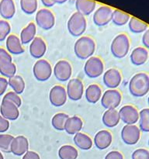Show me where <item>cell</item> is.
Returning <instances> with one entry per match:
<instances>
[{
	"label": "cell",
	"instance_id": "6da1fadb",
	"mask_svg": "<svg viewBox=\"0 0 149 159\" xmlns=\"http://www.w3.org/2000/svg\"><path fill=\"white\" fill-rule=\"evenodd\" d=\"M129 92L135 97H143L149 92V75L144 72L134 75L129 82Z\"/></svg>",
	"mask_w": 149,
	"mask_h": 159
},
{
	"label": "cell",
	"instance_id": "7a4b0ae2",
	"mask_svg": "<svg viewBox=\"0 0 149 159\" xmlns=\"http://www.w3.org/2000/svg\"><path fill=\"white\" fill-rule=\"evenodd\" d=\"M96 51V43L92 37H81L78 39L74 45V52L76 57L82 60L89 58Z\"/></svg>",
	"mask_w": 149,
	"mask_h": 159
},
{
	"label": "cell",
	"instance_id": "3957f363",
	"mask_svg": "<svg viewBox=\"0 0 149 159\" xmlns=\"http://www.w3.org/2000/svg\"><path fill=\"white\" fill-rule=\"evenodd\" d=\"M130 39L125 34H120L114 37L110 45L112 54L116 58H124L129 52Z\"/></svg>",
	"mask_w": 149,
	"mask_h": 159
},
{
	"label": "cell",
	"instance_id": "277c9868",
	"mask_svg": "<svg viewBox=\"0 0 149 159\" xmlns=\"http://www.w3.org/2000/svg\"><path fill=\"white\" fill-rule=\"evenodd\" d=\"M68 32L73 37H80L85 33L87 27L85 16L76 12L71 16L67 24Z\"/></svg>",
	"mask_w": 149,
	"mask_h": 159
},
{
	"label": "cell",
	"instance_id": "5b68a950",
	"mask_svg": "<svg viewBox=\"0 0 149 159\" xmlns=\"http://www.w3.org/2000/svg\"><path fill=\"white\" fill-rule=\"evenodd\" d=\"M104 64L99 57L92 56L84 65L85 74L91 79H96L103 74Z\"/></svg>",
	"mask_w": 149,
	"mask_h": 159
},
{
	"label": "cell",
	"instance_id": "8992f818",
	"mask_svg": "<svg viewBox=\"0 0 149 159\" xmlns=\"http://www.w3.org/2000/svg\"><path fill=\"white\" fill-rule=\"evenodd\" d=\"M53 69L51 64L45 59H39L33 67L34 78L39 82H45L51 78Z\"/></svg>",
	"mask_w": 149,
	"mask_h": 159
},
{
	"label": "cell",
	"instance_id": "52a82bcc",
	"mask_svg": "<svg viewBox=\"0 0 149 159\" xmlns=\"http://www.w3.org/2000/svg\"><path fill=\"white\" fill-rule=\"evenodd\" d=\"M101 105L106 110L116 109L120 104L122 95L116 89H108L101 97Z\"/></svg>",
	"mask_w": 149,
	"mask_h": 159
},
{
	"label": "cell",
	"instance_id": "ba28073f",
	"mask_svg": "<svg viewBox=\"0 0 149 159\" xmlns=\"http://www.w3.org/2000/svg\"><path fill=\"white\" fill-rule=\"evenodd\" d=\"M35 20L37 26L45 30H51L55 24V17L54 13L47 9H41L37 11Z\"/></svg>",
	"mask_w": 149,
	"mask_h": 159
},
{
	"label": "cell",
	"instance_id": "9c48e42d",
	"mask_svg": "<svg viewBox=\"0 0 149 159\" xmlns=\"http://www.w3.org/2000/svg\"><path fill=\"white\" fill-rule=\"evenodd\" d=\"M53 72L57 80L60 82H66L71 79L72 67L68 61L60 60L54 65Z\"/></svg>",
	"mask_w": 149,
	"mask_h": 159
},
{
	"label": "cell",
	"instance_id": "30bf717a",
	"mask_svg": "<svg viewBox=\"0 0 149 159\" xmlns=\"http://www.w3.org/2000/svg\"><path fill=\"white\" fill-rule=\"evenodd\" d=\"M141 138V130L138 127L133 125H125L121 130V139L128 145H133L139 141Z\"/></svg>",
	"mask_w": 149,
	"mask_h": 159
},
{
	"label": "cell",
	"instance_id": "8fae6325",
	"mask_svg": "<svg viewBox=\"0 0 149 159\" xmlns=\"http://www.w3.org/2000/svg\"><path fill=\"white\" fill-rule=\"evenodd\" d=\"M66 89L61 85H54L49 93V100L51 105L55 107H60L65 105L67 102Z\"/></svg>",
	"mask_w": 149,
	"mask_h": 159
},
{
	"label": "cell",
	"instance_id": "7c38bea8",
	"mask_svg": "<svg viewBox=\"0 0 149 159\" xmlns=\"http://www.w3.org/2000/svg\"><path fill=\"white\" fill-rule=\"evenodd\" d=\"M67 96L72 101H78L82 98L84 93V85L79 79H71L67 85Z\"/></svg>",
	"mask_w": 149,
	"mask_h": 159
},
{
	"label": "cell",
	"instance_id": "4fadbf2b",
	"mask_svg": "<svg viewBox=\"0 0 149 159\" xmlns=\"http://www.w3.org/2000/svg\"><path fill=\"white\" fill-rule=\"evenodd\" d=\"M120 120L126 125H133L139 120V112L136 107L132 105H126L121 107L119 110Z\"/></svg>",
	"mask_w": 149,
	"mask_h": 159
},
{
	"label": "cell",
	"instance_id": "5bb4252c",
	"mask_svg": "<svg viewBox=\"0 0 149 159\" xmlns=\"http://www.w3.org/2000/svg\"><path fill=\"white\" fill-rule=\"evenodd\" d=\"M113 10L107 6H100L93 15V22L98 26H103L112 20Z\"/></svg>",
	"mask_w": 149,
	"mask_h": 159
},
{
	"label": "cell",
	"instance_id": "9a60e30c",
	"mask_svg": "<svg viewBox=\"0 0 149 159\" xmlns=\"http://www.w3.org/2000/svg\"><path fill=\"white\" fill-rule=\"evenodd\" d=\"M0 114L8 120H16L20 116L19 107L13 102L8 100H2L0 105Z\"/></svg>",
	"mask_w": 149,
	"mask_h": 159
},
{
	"label": "cell",
	"instance_id": "2e32d148",
	"mask_svg": "<svg viewBox=\"0 0 149 159\" xmlns=\"http://www.w3.org/2000/svg\"><path fill=\"white\" fill-rule=\"evenodd\" d=\"M104 85L110 89H115L117 88L122 81V75L116 68H110L103 74L102 77Z\"/></svg>",
	"mask_w": 149,
	"mask_h": 159
},
{
	"label": "cell",
	"instance_id": "e0dca14e",
	"mask_svg": "<svg viewBox=\"0 0 149 159\" xmlns=\"http://www.w3.org/2000/svg\"><path fill=\"white\" fill-rule=\"evenodd\" d=\"M29 151V141L26 137L20 135L13 138L11 144V152L16 156H22Z\"/></svg>",
	"mask_w": 149,
	"mask_h": 159
},
{
	"label": "cell",
	"instance_id": "ac0fdd59",
	"mask_svg": "<svg viewBox=\"0 0 149 159\" xmlns=\"http://www.w3.org/2000/svg\"><path fill=\"white\" fill-rule=\"evenodd\" d=\"M29 51L30 55L36 59H40L47 51V44L40 37H36L29 44Z\"/></svg>",
	"mask_w": 149,
	"mask_h": 159
},
{
	"label": "cell",
	"instance_id": "d6986e66",
	"mask_svg": "<svg viewBox=\"0 0 149 159\" xmlns=\"http://www.w3.org/2000/svg\"><path fill=\"white\" fill-rule=\"evenodd\" d=\"M113 136L109 130H102L96 133L94 137V144L99 150H105L112 144Z\"/></svg>",
	"mask_w": 149,
	"mask_h": 159
},
{
	"label": "cell",
	"instance_id": "ffe728a7",
	"mask_svg": "<svg viewBox=\"0 0 149 159\" xmlns=\"http://www.w3.org/2000/svg\"><path fill=\"white\" fill-rule=\"evenodd\" d=\"M6 51L12 55H19L24 52L21 40L15 34H9L6 38Z\"/></svg>",
	"mask_w": 149,
	"mask_h": 159
},
{
	"label": "cell",
	"instance_id": "44dd1931",
	"mask_svg": "<svg viewBox=\"0 0 149 159\" xmlns=\"http://www.w3.org/2000/svg\"><path fill=\"white\" fill-rule=\"evenodd\" d=\"M148 51L145 48L138 47L130 54V61L136 66H140L146 63L148 59Z\"/></svg>",
	"mask_w": 149,
	"mask_h": 159
},
{
	"label": "cell",
	"instance_id": "7402d4cb",
	"mask_svg": "<svg viewBox=\"0 0 149 159\" xmlns=\"http://www.w3.org/2000/svg\"><path fill=\"white\" fill-rule=\"evenodd\" d=\"M102 124L109 128L115 127L118 125V124L120 121L119 111L116 110V109L106 110L102 114Z\"/></svg>",
	"mask_w": 149,
	"mask_h": 159
},
{
	"label": "cell",
	"instance_id": "603a6c76",
	"mask_svg": "<svg viewBox=\"0 0 149 159\" xmlns=\"http://www.w3.org/2000/svg\"><path fill=\"white\" fill-rule=\"evenodd\" d=\"M83 127V121L79 116H69L65 125V130L70 135L79 133Z\"/></svg>",
	"mask_w": 149,
	"mask_h": 159
},
{
	"label": "cell",
	"instance_id": "cb8c5ba5",
	"mask_svg": "<svg viewBox=\"0 0 149 159\" xmlns=\"http://www.w3.org/2000/svg\"><path fill=\"white\" fill-rule=\"evenodd\" d=\"M36 34H37L36 24L34 23H29L20 32V39L22 44H27L31 43V41L36 37Z\"/></svg>",
	"mask_w": 149,
	"mask_h": 159
},
{
	"label": "cell",
	"instance_id": "d4e9b609",
	"mask_svg": "<svg viewBox=\"0 0 149 159\" xmlns=\"http://www.w3.org/2000/svg\"><path fill=\"white\" fill-rule=\"evenodd\" d=\"M73 141H74V144L81 150L88 151L93 147V141L92 138L88 135L82 133V132H79V133L74 134Z\"/></svg>",
	"mask_w": 149,
	"mask_h": 159
},
{
	"label": "cell",
	"instance_id": "484cf974",
	"mask_svg": "<svg viewBox=\"0 0 149 159\" xmlns=\"http://www.w3.org/2000/svg\"><path fill=\"white\" fill-rule=\"evenodd\" d=\"M16 6L13 0H1L0 1V15L5 20L12 18L15 15Z\"/></svg>",
	"mask_w": 149,
	"mask_h": 159
},
{
	"label": "cell",
	"instance_id": "4316f807",
	"mask_svg": "<svg viewBox=\"0 0 149 159\" xmlns=\"http://www.w3.org/2000/svg\"><path fill=\"white\" fill-rule=\"evenodd\" d=\"M85 99L89 103L95 104L102 97V89L96 84H91L85 90Z\"/></svg>",
	"mask_w": 149,
	"mask_h": 159
},
{
	"label": "cell",
	"instance_id": "83f0119b",
	"mask_svg": "<svg viewBox=\"0 0 149 159\" xmlns=\"http://www.w3.org/2000/svg\"><path fill=\"white\" fill-rule=\"evenodd\" d=\"M96 2L93 0H76L75 7L77 12L83 16H88L94 11Z\"/></svg>",
	"mask_w": 149,
	"mask_h": 159
},
{
	"label": "cell",
	"instance_id": "f1b7e54d",
	"mask_svg": "<svg viewBox=\"0 0 149 159\" xmlns=\"http://www.w3.org/2000/svg\"><path fill=\"white\" fill-rule=\"evenodd\" d=\"M8 84H9V86L12 88L13 92H15L18 95L22 94L23 93L25 86H26L23 77L20 75H17L12 76V78H9L8 79Z\"/></svg>",
	"mask_w": 149,
	"mask_h": 159
},
{
	"label": "cell",
	"instance_id": "f546056e",
	"mask_svg": "<svg viewBox=\"0 0 149 159\" xmlns=\"http://www.w3.org/2000/svg\"><path fill=\"white\" fill-rule=\"evenodd\" d=\"M79 152L72 145L65 144L61 146L58 150V156L60 159H77Z\"/></svg>",
	"mask_w": 149,
	"mask_h": 159
},
{
	"label": "cell",
	"instance_id": "4dcf8cb0",
	"mask_svg": "<svg viewBox=\"0 0 149 159\" xmlns=\"http://www.w3.org/2000/svg\"><path fill=\"white\" fill-rule=\"evenodd\" d=\"M128 23L129 29L134 34H141V33L145 32L148 28L147 23L141 21L136 17H130Z\"/></svg>",
	"mask_w": 149,
	"mask_h": 159
},
{
	"label": "cell",
	"instance_id": "1f68e13d",
	"mask_svg": "<svg viewBox=\"0 0 149 159\" xmlns=\"http://www.w3.org/2000/svg\"><path fill=\"white\" fill-rule=\"evenodd\" d=\"M69 116L65 113H57L51 119V125L55 130L61 131L65 130V125Z\"/></svg>",
	"mask_w": 149,
	"mask_h": 159
},
{
	"label": "cell",
	"instance_id": "d6a6232c",
	"mask_svg": "<svg viewBox=\"0 0 149 159\" xmlns=\"http://www.w3.org/2000/svg\"><path fill=\"white\" fill-rule=\"evenodd\" d=\"M16 66L12 61H4L0 64V74L6 79L16 75Z\"/></svg>",
	"mask_w": 149,
	"mask_h": 159
},
{
	"label": "cell",
	"instance_id": "836d02e7",
	"mask_svg": "<svg viewBox=\"0 0 149 159\" xmlns=\"http://www.w3.org/2000/svg\"><path fill=\"white\" fill-rule=\"evenodd\" d=\"M130 19V16L119 9H115L113 12L112 21L116 26H124L127 24Z\"/></svg>",
	"mask_w": 149,
	"mask_h": 159
},
{
	"label": "cell",
	"instance_id": "e575fe53",
	"mask_svg": "<svg viewBox=\"0 0 149 159\" xmlns=\"http://www.w3.org/2000/svg\"><path fill=\"white\" fill-rule=\"evenodd\" d=\"M139 128L143 132H149V108L139 112Z\"/></svg>",
	"mask_w": 149,
	"mask_h": 159
},
{
	"label": "cell",
	"instance_id": "d590c367",
	"mask_svg": "<svg viewBox=\"0 0 149 159\" xmlns=\"http://www.w3.org/2000/svg\"><path fill=\"white\" fill-rule=\"evenodd\" d=\"M14 137L7 134H0V152L4 153H10L11 144Z\"/></svg>",
	"mask_w": 149,
	"mask_h": 159
},
{
	"label": "cell",
	"instance_id": "8d00e7d4",
	"mask_svg": "<svg viewBox=\"0 0 149 159\" xmlns=\"http://www.w3.org/2000/svg\"><path fill=\"white\" fill-rule=\"evenodd\" d=\"M20 6L25 13L33 14L37 9V0H20Z\"/></svg>",
	"mask_w": 149,
	"mask_h": 159
},
{
	"label": "cell",
	"instance_id": "74e56055",
	"mask_svg": "<svg viewBox=\"0 0 149 159\" xmlns=\"http://www.w3.org/2000/svg\"><path fill=\"white\" fill-rule=\"evenodd\" d=\"M11 32V26L6 20H0V42L4 41Z\"/></svg>",
	"mask_w": 149,
	"mask_h": 159
},
{
	"label": "cell",
	"instance_id": "f35d334b",
	"mask_svg": "<svg viewBox=\"0 0 149 159\" xmlns=\"http://www.w3.org/2000/svg\"><path fill=\"white\" fill-rule=\"evenodd\" d=\"M2 100H8L10 101V102H13L15 105H16L17 107L20 108L22 105V99L20 98V95H18L17 93H16L15 92H9V93H6L2 98Z\"/></svg>",
	"mask_w": 149,
	"mask_h": 159
},
{
	"label": "cell",
	"instance_id": "ab89813d",
	"mask_svg": "<svg viewBox=\"0 0 149 159\" xmlns=\"http://www.w3.org/2000/svg\"><path fill=\"white\" fill-rule=\"evenodd\" d=\"M132 159H149V151L144 148H139L132 153Z\"/></svg>",
	"mask_w": 149,
	"mask_h": 159
},
{
	"label": "cell",
	"instance_id": "60d3db41",
	"mask_svg": "<svg viewBox=\"0 0 149 159\" xmlns=\"http://www.w3.org/2000/svg\"><path fill=\"white\" fill-rule=\"evenodd\" d=\"M4 61H12V55L2 48H0V64Z\"/></svg>",
	"mask_w": 149,
	"mask_h": 159
},
{
	"label": "cell",
	"instance_id": "b9f144b4",
	"mask_svg": "<svg viewBox=\"0 0 149 159\" xmlns=\"http://www.w3.org/2000/svg\"><path fill=\"white\" fill-rule=\"evenodd\" d=\"M9 128V121L5 119L0 114V134H3L7 131Z\"/></svg>",
	"mask_w": 149,
	"mask_h": 159
},
{
	"label": "cell",
	"instance_id": "7bdbcfd3",
	"mask_svg": "<svg viewBox=\"0 0 149 159\" xmlns=\"http://www.w3.org/2000/svg\"><path fill=\"white\" fill-rule=\"evenodd\" d=\"M105 159H124V156L118 151H112L106 155Z\"/></svg>",
	"mask_w": 149,
	"mask_h": 159
},
{
	"label": "cell",
	"instance_id": "ee69618b",
	"mask_svg": "<svg viewBox=\"0 0 149 159\" xmlns=\"http://www.w3.org/2000/svg\"><path fill=\"white\" fill-rule=\"evenodd\" d=\"M9 84H8V80L4 77H0V96H2L6 93L7 89Z\"/></svg>",
	"mask_w": 149,
	"mask_h": 159
},
{
	"label": "cell",
	"instance_id": "f6af8a7d",
	"mask_svg": "<svg viewBox=\"0 0 149 159\" xmlns=\"http://www.w3.org/2000/svg\"><path fill=\"white\" fill-rule=\"evenodd\" d=\"M22 159H40V155L35 152L33 151H28L25 155H23Z\"/></svg>",
	"mask_w": 149,
	"mask_h": 159
},
{
	"label": "cell",
	"instance_id": "bcb514c9",
	"mask_svg": "<svg viewBox=\"0 0 149 159\" xmlns=\"http://www.w3.org/2000/svg\"><path fill=\"white\" fill-rule=\"evenodd\" d=\"M142 43L145 48L149 49V29H147L143 34Z\"/></svg>",
	"mask_w": 149,
	"mask_h": 159
},
{
	"label": "cell",
	"instance_id": "7dc6e473",
	"mask_svg": "<svg viewBox=\"0 0 149 159\" xmlns=\"http://www.w3.org/2000/svg\"><path fill=\"white\" fill-rule=\"evenodd\" d=\"M41 2L45 6H47V7H51V6H53L55 4V3L53 2V0H41Z\"/></svg>",
	"mask_w": 149,
	"mask_h": 159
},
{
	"label": "cell",
	"instance_id": "c3c4849f",
	"mask_svg": "<svg viewBox=\"0 0 149 159\" xmlns=\"http://www.w3.org/2000/svg\"><path fill=\"white\" fill-rule=\"evenodd\" d=\"M67 0H53V2H54V3H64V2H66Z\"/></svg>",
	"mask_w": 149,
	"mask_h": 159
},
{
	"label": "cell",
	"instance_id": "681fc988",
	"mask_svg": "<svg viewBox=\"0 0 149 159\" xmlns=\"http://www.w3.org/2000/svg\"><path fill=\"white\" fill-rule=\"evenodd\" d=\"M0 159H4V158H3L2 154L1 152H0Z\"/></svg>",
	"mask_w": 149,
	"mask_h": 159
},
{
	"label": "cell",
	"instance_id": "f907efd6",
	"mask_svg": "<svg viewBox=\"0 0 149 159\" xmlns=\"http://www.w3.org/2000/svg\"><path fill=\"white\" fill-rule=\"evenodd\" d=\"M147 103H148V105H149V96H148V98H147Z\"/></svg>",
	"mask_w": 149,
	"mask_h": 159
},
{
	"label": "cell",
	"instance_id": "816d5d0a",
	"mask_svg": "<svg viewBox=\"0 0 149 159\" xmlns=\"http://www.w3.org/2000/svg\"><path fill=\"white\" fill-rule=\"evenodd\" d=\"M148 145H149V139H148Z\"/></svg>",
	"mask_w": 149,
	"mask_h": 159
}]
</instances>
